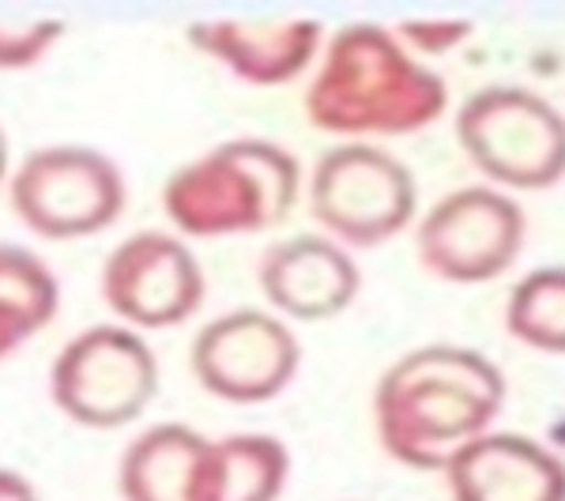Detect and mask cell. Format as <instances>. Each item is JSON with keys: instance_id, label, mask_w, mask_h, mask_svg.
<instances>
[{"instance_id": "15", "label": "cell", "mask_w": 565, "mask_h": 501, "mask_svg": "<svg viewBox=\"0 0 565 501\" xmlns=\"http://www.w3.org/2000/svg\"><path fill=\"white\" fill-rule=\"evenodd\" d=\"M290 452L271 434H231L215 441L212 501H279Z\"/></svg>"}, {"instance_id": "1", "label": "cell", "mask_w": 565, "mask_h": 501, "mask_svg": "<svg viewBox=\"0 0 565 501\" xmlns=\"http://www.w3.org/2000/svg\"><path fill=\"white\" fill-rule=\"evenodd\" d=\"M505 404V377L487 354L452 343L407 351L373 388L381 449L418 471H441L460 445L490 430Z\"/></svg>"}, {"instance_id": "16", "label": "cell", "mask_w": 565, "mask_h": 501, "mask_svg": "<svg viewBox=\"0 0 565 501\" xmlns=\"http://www.w3.org/2000/svg\"><path fill=\"white\" fill-rule=\"evenodd\" d=\"M61 309V284L39 253L0 242V328L26 343Z\"/></svg>"}, {"instance_id": "21", "label": "cell", "mask_w": 565, "mask_h": 501, "mask_svg": "<svg viewBox=\"0 0 565 501\" xmlns=\"http://www.w3.org/2000/svg\"><path fill=\"white\" fill-rule=\"evenodd\" d=\"M8 174H12V148H8V132L0 129V185H8Z\"/></svg>"}, {"instance_id": "18", "label": "cell", "mask_w": 565, "mask_h": 501, "mask_svg": "<svg viewBox=\"0 0 565 501\" xmlns=\"http://www.w3.org/2000/svg\"><path fill=\"white\" fill-rule=\"evenodd\" d=\"M61 39H65L61 20H0V72L34 68Z\"/></svg>"}, {"instance_id": "22", "label": "cell", "mask_w": 565, "mask_h": 501, "mask_svg": "<svg viewBox=\"0 0 565 501\" xmlns=\"http://www.w3.org/2000/svg\"><path fill=\"white\" fill-rule=\"evenodd\" d=\"M15 348H20V340H15V335L8 332V328H0V362H4Z\"/></svg>"}, {"instance_id": "4", "label": "cell", "mask_w": 565, "mask_h": 501, "mask_svg": "<svg viewBox=\"0 0 565 501\" xmlns=\"http://www.w3.org/2000/svg\"><path fill=\"white\" fill-rule=\"evenodd\" d=\"M8 204L39 238L79 242L121 218L129 185L106 151L87 143H50L34 148L8 174Z\"/></svg>"}, {"instance_id": "20", "label": "cell", "mask_w": 565, "mask_h": 501, "mask_svg": "<svg viewBox=\"0 0 565 501\" xmlns=\"http://www.w3.org/2000/svg\"><path fill=\"white\" fill-rule=\"evenodd\" d=\"M0 501H42L34 482L12 468H0Z\"/></svg>"}, {"instance_id": "19", "label": "cell", "mask_w": 565, "mask_h": 501, "mask_svg": "<svg viewBox=\"0 0 565 501\" xmlns=\"http://www.w3.org/2000/svg\"><path fill=\"white\" fill-rule=\"evenodd\" d=\"M471 34L468 20H407L396 26V39L418 53H445Z\"/></svg>"}, {"instance_id": "11", "label": "cell", "mask_w": 565, "mask_h": 501, "mask_svg": "<svg viewBox=\"0 0 565 501\" xmlns=\"http://www.w3.org/2000/svg\"><path fill=\"white\" fill-rule=\"evenodd\" d=\"M257 284L264 302L282 321H328L359 298L362 271L328 234H295L264 249Z\"/></svg>"}, {"instance_id": "9", "label": "cell", "mask_w": 565, "mask_h": 501, "mask_svg": "<svg viewBox=\"0 0 565 501\" xmlns=\"http://www.w3.org/2000/svg\"><path fill=\"white\" fill-rule=\"evenodd\" d=\"M524 231V212L513 196L490 185H468L441 196L423 215L415 253L423 268L445 284H487L521 257Z\"/></svg>"}, {"instance_id": "14", "label": "cell", "mask_w": 565, "mask_h": 501, "mask_svg": "<svg viewBox=\"0 0 565 501\" xmlns=\"http://www.w3.org/2000/svg\"><path fill=\"white\" fill-rule=\"evenodd\" d=\"M215 441L185 423L140 430L117 463L125 501H212Z\"/></svg>"}, {"instance_id": "13", "label": "cell", "mask_w": 565, "mask_h": 501, "mask_svg": "<svg viewBox=\"0 0 565 501\" xmlns=\"http://www.w3.org/2000/svg\"><path fill=\"white\" fill-rule=\"evenodd\" d=\"M441 471L452 501H565V460L524 434H479Z\"/></svg>"}, {"instance_id": "17", "label": "cell", "mask_w": 565, "mask_h": 501, "mask_svg": "<svg viewBox=\"0 0 565 501\" xmlns=\"http://www.w3.org/2000/svg\"><path fill=\"white\" fill-rule=\"evenodd\" d=\"M505 328L535 351L565 354V268L527 271L505 306Z\"/></svg>"}, {"instance_id": "5", "label": "cell", "mask_w": 565, "mask_h": 501, "mask_svg": "<svg viewBox=\"0 0 565 501\" xmlns=\"http://www.w3.org/2000/svg\"><path fill=\"white\" fill-rule=\"evenodd\" d=\"M159 354L125 324H90L57 351L50 399L84 430H121L159 396Z\"/></svg>"}, {"instance_id": "10", "label": "cell", "mask_w": 565, "mask_h": 501, "mask_svg": "<svg viewBox=\"0 0 565 501\" xmlns=\"http://www.w3.org/2000/svg\"><path fill=\"white\" fill-rule=\"evenodd\" d=\"M103 302L132 332L178 328L204 306L207 279L189 242L167 231H136L103 260Z\"/></svg>"}, {"instance_id": "12", "label": "cell", "mask_w": 565, "mask_h": 501, "mask_svg": "<svg viewBox=\"0 0 565 501\" xmlns=\"http://www.w3.org/2000/svg\"><path fill=\"white\" fill-rule=\"evenodd\" d=\"M185 42L249 87H282L321 57L324 26L317 20H196Z\"/></svg>"}, {"instance_id": "7", "label": "cell", "mask_w": 565, "mask_h": 501, "mask_svg": "<svg viewBox=\"0 0 565 501\" xmlns=\"http://www.w3.org/2000/svg\"><path fill=\"white\" fill-rule=\"evenodd\" d=\"M309 212L328 238L359 249L396 238L415 218V174L392 151L373 143H335L313 162Z\"/></svg>"}, {"instance_id": "8", "label": "cell", "mask_w": 565, "mask_h": 501, "mask_svg": "<svg viewBox=\"0 0 565 501\" xmlns=\"http://www.w3.org/2000/svg\"><path fill=\"white\" fill-rule=\"evenodd\" d=\"M196 385L223 404H268L302 366V343L271 309H231L207 321L189 348Z\"/></svg>"}, {"instance_id": "3", "label": "cell", "mask_w": 565, "mask_h": 501, "mask_svg": "<svg viewBox=\"0 0 565 501\" xmlns=\"http://www.w3.org/2000/svg\"><path fill=\"white\" fill-rule=\"evenodd\" d=\"M302 196V167L282 143L238 136L178 167L162 212L178 238H238L287 223Z\"/></svg>"}, {"instance_id": "2", "label": "cell", "mask_w": 565, "mask_h": 501, "mask_svg": "<svg viewBox=\"0 0 565 501\" xmlns=\"http://www.w3.org/2000/svg\"><path fill=\"white\" fill-rule=\"evenodd\" d=\"M449 87L434 68L377 23H348L324 39L306 87V117L317 132L366 143V136H407L434 125Z\"/></svg>"}, {"instance_id": "6", "label": "cell", "mask_w": 565, "mask_h": 501, "mask_svg": "<svg viewBox=\"0 0 565 501\" xmlns=\"http://www.w3.org/2000/svg\"><path fill=\"white\" fill-rule=\"evenodd\" d=\"M468 159L505 189H551L565 178V117L527 87H482L457 109Z\"/></svg>"}]
</instances>
